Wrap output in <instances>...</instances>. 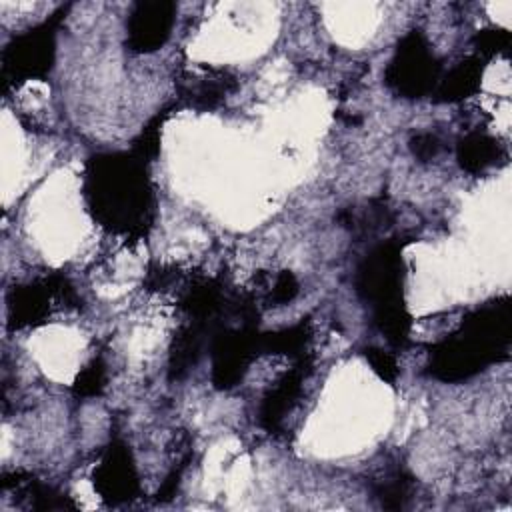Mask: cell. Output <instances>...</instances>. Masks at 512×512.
Instances as JSON below:
<instances>
[{"instance_id": "1", "label": "cell", "mask_w": 512, "mask_h": 512, "mask_svg": "<svg viewBox=\"0 0 512 512\" xmlns=\"http://www.w3.org/2000/svg\"><path fill=\"white\" fill-rule=\"evenodd\" d=\"M86 198L94 218L124 236H142L152 222V186L146 162L132 152L98 154L86 166Z\"/></svg>"}, {"instance_id": "2", "label": "cell", "mask_w": 512, "mask_h": 512, "mask_svg": "<svg viewBox=\"0 0 512 512\" xmlns=\"http://www.w3.org/2000/svg\"><path fill=\"white\" fill-rule=\"evenodd\" d=\"M510 346V304L498 300L472 312L460 330L430 352V374L442 382L474 376L484 366L506 358Z\"/></svg>"}, {"instance_id": "3", "label": "cell", "mask_w": 512, "mask_h": 512, "mask_svg": "<svg viewBox=\"0 0 512 512\" xmlns=\"http://www.w3.org/2000/svg\"><path fill=\"white\" fill-rule=\"evenodd\" d=\"M66 10L68 6L58 8L42 24L12 38L2 54L4 86L44 78L50 72L56 54V30L60 20L66 16Z\"/></svg>"}, {"instance_id": "4", "label": "cell", "mask_w": 512, "mask_h": 512, "mask_svg": "<svg viewBox=\"0 0 512 512\" xmlns=\"http://www.w3.org/2000/svg\"><path fill=\"white\" fill-rule=\"evenodd\" d=\"M404 242L392 238L376 246L360 262L356 272V292L372 304V310L402 306V262Z\"/></svg>"}, {"instance_id": "5", "label": "cell", "mask_w": 512, "mask_h": 512, "mask_svg": "<svg viewBox=\"0 0 512 512\" xmlns=\"http://www.w3.org/2000/svg\"><path fill=\"white\" fill-rule=\"evenodd\" d=\"M384 80L404 98H422L434 92L440 80V62L418 30L408 32L398 42L396 54L386 66Z\"/></svg>"}, {"instance_id": "6", "label": "cell", "mask_w": 512, "mask_h": 512, "mask_svg": "<svg viewBox=\"0 0 512 512\" xmlns=\"http://www.w3.org/2000/svg\"><path fill=\"white\" fill-rule=\"evenodd\" d=\"M256 324L218 330L212 336V384L220 390L236 386L248 364L260 352Z\"/></svg>"}, {"instance_id": "7", "label": "cell", "mask_w": 512, "mask_h": 512, "mask_svg": "<svg viewBox=\"0 0 512 512\" xmlns=\"http://www.w3.org/2000/svg\"><path fill=\"white\" fill-rule=\"evenodd\" d=\"M58 298L62 302H76L74 288L70 282L60 276L52 274L44 280L14 286L8 294V318L14 328L36 326L44 322L52 310V300Z\"/></svg>"}, {"instance_id": "8", "label": "cell", "mask_w": 512, "mask_h": 512, "mask_svg": "<svg viewBox=\"0 0 512 512\" xmlns=\"http://www.w3.org/2000/svg\"><path fill=\"white\" fill-rule=\"evenodd\" d=\"M176 18V4L168 0L138 2L126 26V44L132 52L146 54L162 48L170 38Z\"/></svg>"}, {"instance_id": "9", "label": "cell", "mask_w": 512, "mask_h": 512, "mask_svg": "<svg viewBox=\"0 0 512 512\" xmlns=\"http://www.w3.org/2000/svg\"><path fill=\"white\" fill-rule=\"evenodd\" d=\"M94 488L112 504L128 502L138 494V474L130 450L122 442H112L94 468Z\"/></svg>"}, {"instance_id": "10", "label": "cell", "mask_w": 512, "mask_h": 512, "mask_svg": "<svg viewBox=\"0 0 512 512\" xmlns=\"http://www.w3.org/2000/svg\"><path fill=\"white\" fill-rule=\"evenodd\" d=\"M310 372V358L300 356L296 366L286 372L264 396L260 406V424L266 430H276L284 416L294 408L298 396L302 394V384Z\"/></svg>"}, {"instance_id": "11", "label": "cell", "mask_w": 512, "mask_h": 512, "mask_svg": "<svg viewBox=\"0 0 512 512\" xmlns=\"http://www.w3.org/2000/svg\"><path fill=\"white\" fill-rule=\"evenodd\" d=\"M236 88V80L226 70L206 68L190 78L182 80V96L190 106L198 110H212L226 98L228 92Z\"/></svg>"}, {"instance_id": "12", "label": "cell", "mask_w": 512, "mask_h": 512, "mask_svg": "<svg viewBox=\"0 0 512 512\" xmlns=\"http://www.w3.org/2000/svg\"><path fill=\"white\" fill-rule=\"evenodd\" d=\"M212 322L214 320H194L176 332L168 360L170 380L184 378L196 366L202 346L206 342V332L212 330Z\"/></svg>"}, {"instance_id": "13", "label": "cell", "mask_w": 512, "mask_h": 512, "mask_svg": "<svg viewBox=\"0 0 512 512\" xmlns=\"http://www.w3.org/2000/svg\"><path fill=\"white\" fill-rule=\"evenodd\" d=\"M484 64L480 56H468L458 62L446 76H440L434 96L438 102H460L470 98L480 88Z\"/></svg>"}, {"instance_id": "14", "label": "cell", "mask_w": 512, "mask_h": 512, "mask_svg": "<svg viewBox=\"0 0 512 512\" xmlns=\"http://www.w3.org/2000/svg\"><path fill=\"white\" fill-rule=\"evenodd\" d=\"M502 150L496 138L484 134V132H470L466 134L456 148V158L458 164L470 172V174H480L488 166H492L500 158Z\"/></svg>"}, {"instance_id": "15", "label": "cell", "mask_w": 512, "mask_h": 512, "mask_svg": "<svg viewBox=\"0 0 512 512\" xmlns=\"http://www.w3.org/2000/svg\"><path fill=\"white\" fill-rule=\"evenodd\" d=\"M222 304V288L216 280H200L192 284L182 298V308L194 320H214Z\"/></svg>"}, {"instance_id": "16", "label": "cell", "mask_w": 512, "mask_h": 512, "mask_svg": "<svg viewBox=\"0 0 512 512\" xmlns=\"http://www.w3.org/2000/svg\"><path fill=\"white\" fill-rule=\"evenodd\" d=\"M308 342H310V324H308V320H302V322H298L294 326H288V328H282L278 332L258 336L260 352H268V354L302 356Z\"/></svg>"}, {"instance_id": "17", "label": "cell", "mask_w": 512, "mask_h": 512, "mask_svg": "<svg viewBox=\"0 0 512 512\" xmlns=\"http://www.w3.org/2000/svg\"><path fill=\"white\" fill-rule=\"evenodd\" d=\"M410 488H412L410 476H406L402 470H396V472H390L382 480L376 482L374 494L378 496V500L382 502L384 508L394 510V508L404 506V502L410 496Z\"/></svg>"}, {"instance_id": "18", "label": "cell", "mask_w": 512, "mask_h": 512, "mask_svg": "<svg viewBox=\"0 0 512 512\" xmlns=\"http://www.w3.org/2000/svg\"><path fill=\"white\" fill-rule=\"evenodd\" d=\"M164 118H166V110H162L160 114H156L142 130L140 134L134 138V144H132V154L136 158H140L142 162H148L152 160L156 154H158V148H160V128L164 124Z\"/></svg>"}, {"instance_id": "19", "label": "cell", "mask_w": 512, "mask_h": 512, "mask_svg": "<svg viewBox=\"0 0 512 512\" xmlns=\"http://www.w3.org/2000/svg\"><path fill=\"white\" fill-rule=\"evenodd\" d=\"M104 382H106V368L104 362L100 358H94L88 366H84L80 370V374L76 376L74 382V394L82 396V398H90V396H98L104 390Z\"/></svg>"}, {"instance_id": "20", "label": "cell", "mask_w": 512, "mask_h": 512, "mask_svg": "<svg viewBox=\"0 0 512 512\" xmlns=\"http://www.w3.org/2000/svg\"><path fill=\"white\" fill-rule=\"evenodd\" d=\"M474 46L478 50L476 56H480V58L496 56V54H502L508 50L510 34L502 28H486L474 36Z\"/></svg>"}, {"instance_id": "21", "label": "cell", "mask_w": 512, "mask_h": 512, "mask_svg": "<svg viewBox=\"0 0 512 512\" xmlns=\"http://www.w3.org/2000/svg\"><path fill=\"white\" fill-rule=\"evenodd\" d=\"M366 360L370 362L372 370L386 382H394L398 376V364L392 354L380 350V348H366L364 350Z\"/></svg>"}, {"instance_id": "22", "label": "cell", "mask_w": 512, "mask_h": 512, "mask_svg": "<svg viewBox=\"0 0 512 512\" xmlns=\"http://www.w3.org/2000/svg\"><path fill=\"white\" fill-rule=\"evenodd\" d=\"M298 294V280L290 270H284L276 276L274 286L270 290V302H274L276 306L280 304H288L290 300H294V296Z\"/></svg>"}, {"instance_id": "23", "label": "cell", "mask_w": 512, "mask_h": 512, "mask_svg": "<svg viewBox=\"0 0 512 512\" xmlns=\"http://www.w3.org/2000/svg\"><path fill=\"white\" fill-rule=\"evenodd\" d=\"M410 150H412V154L418 160L428 162V160L438 156V152H440V138L436 134H432V132H420V134H416L410 140Z\"/></svg>"}, {"instance_id": "24", "label": "cell", "mask_w": 512, "mask_h": 512, "mask_svg": "<svg viewBox=\"0 0 512 512\" xmlns=\"http://www.w3.org/2000/svg\"><path fill=\"white\" fill-rule=\"evenodd\" d=\"M186 462H188V458H184L178 466H174V468L168 472V476L164 478L162 486H160L158 492H156V498H158V500L166 502V500H170V498L176 494L178 484H180V478H182V472H184V468H186Z\"/></svg>"}]
</instances>
